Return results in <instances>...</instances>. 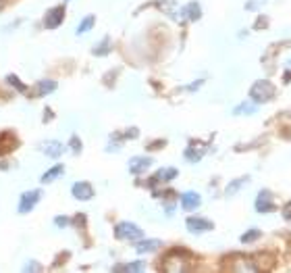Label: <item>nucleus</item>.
Wrapping results in <instances>:
<instances>
[{
	"instance_id": "obj_32",
	"label": "nucleus",
	"mask_w": 291,
	"mask_h": 273,
	"mask_svg": "<svg viewBox=\"0 0 291 273\" xmlns=\"http://www.w3.org/2000/svg\"><path fill=\"white\" fill-rule=\"evenodd\" d=\"M264 23H266V19H264V17H260V21H258V29H262Z\"/></svg>"
},
{
	"instance_id": "obj_22",
	"label": "nucleus",
	"mask_w": 291,
	"mask_h": 273,
	"mask_svg": "<svg viewBox=\"0 0 291 273\" xmlns=\"http://www.w3.org/2000/svg\"><path fill=\"white\" fill-rule=\"evenodd\" d=\"M248 184V177H241V179H235V182H231L229 186H227V194H229V196H233L235 192H239L243 186Z\"/></svg>"
},
{
	"instance_id": "obj_21",
	"label": "nucleus",
	"mask_w": 291,
	"mask_h": 273,
	"mask_svg": "<svg viewBox=\"0 0 291 273\" xmlns=\"http://www.w3.org/2000/svg\"><path fill=\"white\" fill-rule=\"evenodd\" d=\"M235 115H252L256 113V103H241L239 106H235Z\"/></svg>"
},
{
	"instance_id": "obj_13",
	"label": "nucleus",
	"mask_w": 291,
	"mask_h": 273,
	"mask_svg": "<svg viewBox=\"0 0 291 273\" xmlns=\"http://www.w3.org/2000/svg\"><path fill=\"white\" fill-rule=\"evenodd\" d=\"M62 148H65V146H62L60 142H57V140H50V142H44V144H42V150L48 154V157H52V159L60 157V154H62Z\"/></svg>"
},
{
	"instance_id": "obj_31",
	"label": "nucleus",
	"mask_w": 291,
	"mask_h": 273,
	"mask_svg": "<svg viewBox=\"0 0 291 273\" xmlns=\"http://www.w3.org/2000/svg\"><path fill=\"white\" fill-rule=\"evenodd\" d=\"M202 84H204V80H200V82H195V84H192V85H187V90H190V92H194V90H198V88H200Z\"/></svg>"
},
{
	"instance_id": "obj_2",
	"label": "nucleus",
	"mask_w": 291,
	"mask_h": 273,
	"mask_svg": "<svg viewBox=\"0 0 291 273\" xmlns=\"http://www.w3.org/2000/svg\"><path fill=\"white\" fill-rule=\"evenodd\" d=\"M225 269L227 271H239V273H254V271H260L258 269V263L254 256H229L225 261Z\"/></svg>"
},
{
	"instance_id": "obj_4",
	"label": "nucleus",
	"mask_w": 291,
	"mask_h": 273,
	"mask_svg": "<svg viewBox=\"0 0 291 273\" xmlns=\"http://www.w3.org/2000/svg\"><path fill=\"white\" fill-rule=\"evenodd\" d=\"M115 236L119 238V240H141L144 231H141V228H137L136 223L121 221V223L115 228Z\"/></svg>"
},
{
	"instance_id": "obj_16",
	"label": "nucleus",
	"mask_w": 291,
	"mask_h": 273,
	"mask_svg": "<svg viewBox=\"0 0 291 273\" xmlns=\"http://www.w3.org/2000/svg\"><path fill=\"white\" fill-rule=\"evenodd\" d=\"M173 177H177V169H175V167H164V169H160V171H156V175H154V184L171 182Z\"/></svg>"
},
{
	"instance_id": "obj_8",
	"label": "nucleus",
	"mask_w": 291,
	"mask_h": 273,
	"mask_svg": "<svg viewBox=\"0 0 291 273\" xmlns=\"http://www.w3.org/2000/svg\"><path fill=\"white\" fill-rule=\"evenodd\" d=\"M272 209H274L272 194L269 190H262L260 194H258V198H256V210H258V213H271Z\"/></svg>"
},
{
	"instance_id": "obj_33",
	"label": "nucleus",
	"mask_w": 291,
	"mask_h": 273,
	"mask_svg": "<svg viewBox=\"0 0 291 273\" xmlns=\"http://www.w3.org/2000/svg\"><path fill=\"white\" fill-rule=\"evenodd\" d=\"M2 6H4V0H0V9H2Z\"/></svg>"
},
{
	"instance_id": "obj_19",
	"label": "nucleus",
	"mask_w": 291,
	"mask_h": 273,
	"mask_svg": "<svg viewBox=\"0 0 291 273\" xmlns=\"http://www.w3.org/2000/svg\"><path fill=\"white\" fill-rule=\"evenodd\" d=\"M202 154H204V148H198L195 144H192V146L185 148V159L192 161V163H198V161L202 159Z\"/></svg>"
},
{
	"instance_id": "obj_7",
	"label": "nucleus",
	"mask_w": 291,
	"mask_h": 273,
	"mask_svg": "<svg viewBox=\"0 0 291 273\" xmlns=\"http://www.w3.org/2000/svg\"><path fill=\"white\" fill-rule=\"evenodd\" d=\"M40 190H31V192H25L21 196V202H19V213H29L31 209L38 205V200H40Z\"/></svg>"
},
{
	"instance_id": "obj_5",
	"label": "nucleus",
	"mask_w": 291,
	"mask_h": 273,
	"mask_svg": "<svg viewBox=\"0 0 291 273\" xmlns=\"http://www.w3.org/2000/svg\"><path fill=\"white\" fill-rule=\"evenodd\" d=\"M62 19H65V9H62V6H54V9H50L48 13H46L44 25L48 29H57L62 23Z\"/></svg>"
},
{
	"instance_id": "obj_29",
	"label": "nucleus",
	"mask_w": 291,
	"mask_h": 273,
	"mask_svg": "<svg viewBox=\"0 0 291 273\" xmlns=\"http://www.w3.org/2000/svg\"><path fill=\"white\" fill-rule=\"evenodd\" d=\"M283 217L291 221V202H287V205H285V210H283Z\"/></svg>"
},
{
	"instance_id": "obj_30",
	"label": "nucleus",
	"mask_w": 291,
	"mask_h": 273,
	"mask_svg": "<svg viewBox=\"0 0 291 273\" xmlns=\"http://www.w3.org/2000/svg\"><path fill=\"white\" fill-rule=\"evenodd\" d=\"M42 267L38 263H29V265H25V271H40Z\"/></svg>"
},
{
	"instance_id": "obj_17",
	"label": "nucleus",
	"mask_w": 291,
	"mask_h": 273,
	"mask_svg": "<svg viewBox=\"0 0 291 273\" xmlns=\"http://www.w3.org/2000/svg\"><path fill=\"white\" fill-rule=\"evenodd\" d=\"M62 173H65V165H54L52 169H48L42 175V184H50V182H54V179H58Z\"/></svg>"
},
{
	"instance_id": "obj_24",
	"label": "nucleus",
	"mask_w": 291,
	"mask_h": 273,
	"mask_svg": "<svg viewBox=\"0 0 291 273\" xmlns=\"http://www.w3.org/2000/svg\"><path fill=\"white\" fill-rule=\"evenodd\" d=\"M260 236H262V233H260V230H250V231H246V233H243V236H241V242H243V244H250V242L258 240Z\"/></svg>"
},
{
	"instance_id": "obj_27",
	"label": "nucleus",
	"mask_w": 291,
	"mask_h": 273,
	"mask_svg": "<svg viewBox=\"0 0 291 273\" xmlns=\"http://www.w3.org/2000/svg\"><path fill=\"white\" fill-rule=\"evenodd\" d=\"M54 223H57L58 228H67V225H69V219H67V217H57V219H54Z\"/></svg>"
},
{
	"instance_id": "obj_14",
	"label": "nucleus",
	"mask_w": 291,
	"mask_h": 273,
	"mask_svg": "<svg viewBox=\"0 0 291 273\" xmlns=\"http://www.w3.org/2000/svg\"><path fill=\"white\" fill-rule=\"evenodd\" d=\"M57 90V82L54 80H42V82H38L36 85V96H46V94H50V92Z\"/></svg>"
},
{
	"instance_id": "obj_23",
	"label": "nucleus",
	"mask_w": 291,
	"mask_h": 273,
	"mask_svg": "<svg viewBox=\"0 0 291 273\" xmlns=\"http://www.w3.org/2000/svg\"><path fill=\"white\" fill-rule=\"evenodd\" d=\"M94 27V17H92V15H88V17H85L81 23H79V27H77V34H88L90 32V29Z\"/></svg>"
},
{
	"instance_id": "obj_12",
	"label": "nucleus",
	"mask_w": 291,
	"mask_h": 273,
	"mask_svg": "<svg viewBox=\"0 0 291 273\" xmlns=\"http://www.w3.org/2000/svg\"><path fill=\"white\" fill-rule=\"evenodd\" d=\"M17 148V138L9 131H4V134H0V154H6Z\"/></svg>"
},
{
	"instance_id": "obj_15",
	"label": "nucleus",
	"mask_w": 291,
	"mask_h": 273,
	"mask_svg": "<svg viewBox=\"0 0 291 273\" xmlns=\"http://www.w3.org/2000/svg\"><path fill=\"white\" fill-rule=\"evenodd\" d=\"M158 246H160V240H156V238H152V240H141V242H137V244H136V251H137L139 254H144V252L156 251Z\"/></svg>"
},
{
	"instance_id": "obj_10",
	"label": "nucleus",
	"mask_w": 291,
	"mask_h": 273,
	"mask_svg": "<svg viewBox=\"0 0 291 273\" xmlns=\"http://www.w3.org/2000/svg\"><path fill=\"white\" fill-rule=\"evenodd\" d=\"M152 165V159H148V157H136V159H131L129 161V171L133 175H139V173H144L146 169H150Z\"/></svg>"
},
{
	"instance_id": "obj_3",
	"label": "nucleus",
	"mask_w": 291,
	"mask_h": 273,
	"mask_svg": "<svg viewBox=\"0 0 291 273\" xmlns=\"http://www.w3.org/2000/svg\"><path fill=\"white\" fill-rule=\"evenodd\" d=\"M274 96V85L266 80H258L254 82V85L250 88V98L254 100V103H269V100Z\"/></svg>"
},
{
	"instance_id": "obj_26",
	"label": "nucleus",
	"mask_w": 291,
	"mask_h": 273,
	"mask_svg": "<svg viewBox=\"0 0 291 273\" xmlns=\"http://www.w3.org/2000/svg\"><path fill=\"white\" fill-rule=\"evenodd\" d=\"M6 82H9L11 85H15V88H17L19 92H27V88H25V84H21L17 75H9V77H6Z\"/></svg>"
},
{
	"instance_id": "obj_28",
	"label": "nucleus",
	"mask_w": 291,
	"mask_h": 273,
	"mask_svg": "<svg viewBox=\"0 0 291 273\" xmlns=\"http://www.w3.org/2000/svg\"><path fill=\"white\" fill-rule=\"evenodd\" d=\"M71 148H73L75 152H79V138H75V136L71 138Z\"/></svg>"
},
{
	"instance_id": "obj_9",
	"label": "nucleus",
	"mask_w": 291,
	"mask_h": 273,
	"mask_svg": "<svg viewBox=\"0 0 291 273\" xmlns=\"http://www.w3.org/2000/svg\"><path fill=\"white\" fill-rule=\"evenodd\" d=\"M73 196L77 198V200H90L92 196H94V188L88 184V182H77V184H73Z\"/></svg>"
},
{
	"instance_id": "obj_18",
	"label": "nucleus",
	"mask_w": 291,
	"mask_h": 273,
	"mask_svg": "<svg viewBox=\"0 0 291 273\" xmlns=\"http://www.w3.org/2000/svg\"><path fill=\"white\" fill-rule=\"evenodd\" d=\"M183 15H185V17L190 19V21H198V19L202 17L200 4H198V2H190V4H187L185 9H183Z\"/></svg>"
},
{
	"instance_id": "obj_1",
	"label": "nucleus",
	"mask_w": 291,
	"mask_h": 273,
	"mask_svg": "<svg viewBox=\"0 0 291 273\" xmlns=\"http://www.w3.org/2000/svg\"><path fill=\"white\" fill-rule=\"evenodd\" d=\"M194 267V259L190 252L185 251H171L167 256L162 259V269L169 271V273H183V271H190Z\"/></svg>"
},
{
	"instance_id": "obj_25",
	"label": "nucleus",
	"mask_w": 291,
	"mask_h": 273,
	"mask_svg": "<svg viewBox=\"0 0 291 273\" xmlns=\"http://www.w3.org/2000/svg\"><path fill=\"white\" fill-rule=\"evenodd\" d=\"M108 50H111V40H108V38H104V40L100 42V46H96V48H94V54H106Z\"/></svg>"
},
{
	"instance_id": "obj_11",
	"label": "nucleus",
	"mask_w": 291,
	"mask_h": 273,
	"mask_svg": "<svg viewBox=\"0 0 291 273\" xmlns=\"http://www.w3.org/2000/svg\"><path fill=\"white\" fill-rule=\"evenodd\" d=\"M200 194H195V192H185V194H181V207H183L185 210H194V209H198L200 207Z\"/></svg>"
},
{
	"instance_id": "obj_20",
	"label": "nucleus",
	"mask_w": 291,
	"mask_h": 273,
	"mask_svg": "<svg viewBox=\"0 0 291 273\" xmlns=\"http://www.w3.org/2000/svg\"><path fill=\"white\" fill-rule=\"evenodd\" d=\"M113 271H144V263L136 261V263H127V265H115Z\"/></svg>"
},
{
	"instance_id": "obj_6",
	"label": "nucleus",
	"mask_w": 291,
	"mask_h": 273,
	"mask_svg": "<svg viewBox=\"0 0 291 273\" xmlns=\"http://www.w3.org/2000/svg\"><path fill=\"white\" fill-rule=\"evenodd\" d=\"M185 228L192 233H202V231H210L214 225L208 219H202V217H190V219L185 221Z\"/></svg>"
}]
</instances>
